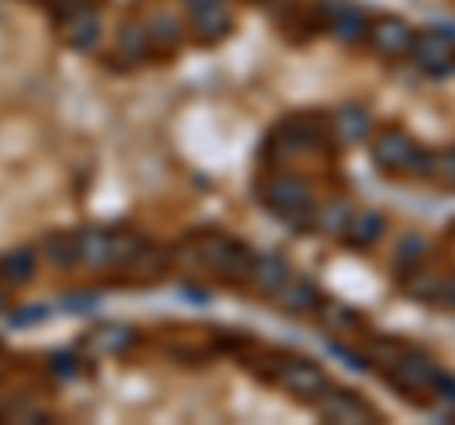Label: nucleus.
I'll return each instance as SVG.
<instances>
[{"instance_id":"1","label":"nucleus","mask_w":455,"mask_h":425,"mask_svg":"<svg viewBox=\"0 0 455 425\" xmlns=\"http://www.w3.org/2000/svg\"><path fill=\"white\" fill-rule=\"evenodd\" d=\"M76 247H80V266L88 270H125L137 251L145 247V239L133 232H118V229H80L76 232Z\"/></svg>"},{"instance_id":"2","label":"nucleus","mask_w":455,"mask_h":425,"mask_svg":"<svg viewBox=\"0 0 455 425\" xmlns=\"http://www.w3.org/2000/svg\"><path fill=\"white\" fill-rule=\"evenodd\" d=\"M190 254H194V266H202V270L217 274L220 281H228V285H243V281H251L254 254L243 244H239V239H232V236L194 239Z\"/></svg>"},{"instance_id":"3","label":"nucleus","mask_w":455,"mask_h":425,"mask_svg":"<svg viewBox=\"0 0 455 425\" xmlns=\"http://www.w3.org/2000/svg\"><path fill=\"white\" fill-rule=\"evenodd\" d=\"M262 205L274 212V217L289 221L292 229H307V224L315 221V194L296 175H277V179L262 182Z\"/></svg>"},{"instance_id":"4","label":"nucleus","mask_w":455,"mask_h":425,"mask_svg":"<svg viewBox=\"0 0 455 425\" xmlns=\"http://www.w3.org/2000/svg\"><path fill=\"white\" fill-rule=\"evenodd\" d=\"M425 156L429 152H425L406 130H398V125L379 130L372 137V164L379 167V172H387V175H414V179H421L425 175Z\"/></svg>"},{"instance_id":"5","label":"nucleus","mask_w":455,"mask_h":425,"mask_svg":"<svg viewBox=\"0 0 455 425\" xmlns=\"http://www.w3.org/2000/svg\"><path fill=\"white\" fill-rule=\"evenodd\" d=\"M383 349V376L391 380V388H398L403 395H418L421 391H433V380L440 368L425 357V353H414V349H403V346H376Z\"/></svg>"},{"instance_id":"6","label":"nucleus","mask_w":455,"mask_h":425,"mask_svg":"<svg viewBox=\"0 0 455 425\" xmlns=\"http://www.w3.org/2000/svg\"><path fill=\"white\" fill-rule=\"evenodd\" d=\"M266 376L274 380V384H281L292 399H304V403H315L319 395L331 388V376L307 357H277L274 368H266Z\"/></svg>"},{"instance_id":"7","label":"nucleus","mask_w":455,"mask_h":425,"mask_svg":"<svg viewBox=\"0 0 455 425\" xmlns=\"http://www.w3.org/2000/svg\"><path fill=\"white\" fill-rule=\"evenodd\" d=\"M311 406H315L319 418L334 421V425H368V421H379L372 403H364L357 391H341V388H326Z\"/></svg>"},{"instance_id":"8","label":"nucleus","mask_w":455,"mask_h":425,"mask_svg":"<svg viewBox=\"0 0 455 425\" xmlns=\"http://www.w3.org/2000/svg\"><path fill=\"white\" fill-rule=\"evenodd\" d=\"M57 27H61L68 46L76 50H92L99 35H103V20H99V12L88 0H65V8L57 12Z\"/></svg>"},{"instance_id":"9","label":"nucleus","mask_w":455,"mask_h":425,"mask_svg":"<svg viewBox=\"0 0 455 425\" xmlns=\"http://www.w3.org/2000/svg\"><path fill=\"white\" fill-rule=\"evenodd\" d=\"M410 58H414V65L421 68V73H429V76H448L451 68H455V42H451V35H444V31H418Z\"/></svg>"},{"instance_id":"10","label":"nucleus","mask_w":455,"mask_h":425,"mask_svg":"<svg viewBox=\"0 0 455 425\" xmlns=\"http://www.w3.org/2000/svg\"><path fill=\"white\" fill-rule=\"evenodd\" d=\"M414 38L418 31L410 27L406 20H395V16H383V20H372V27H368V46H372L379 58H406L410 50H414Z\"/></svg>"},{"instance_id":"11","label":"nucleus","mask_w":455,"mask_h":425,"mask_svg":"<svg viewBox=\"0 0 455 425\" xmlns=\"http://www.w3.org/2000/svg\"><path fill=\"white\" fill-rule=\"evenodd\" d=\"M137 342V331L125 327V323H103V327H92L80 338V353L84 357H122L125 349Z\"/></svg>"},{"instance_id":"12","label":"nucleus","mask_w":455,"mask_h":425,"mask_svg":"<svg viewBox=\"0 0 455 425\" xmlns=\"http://www.w3.org/2000/svg\"><path fill=\"white\" fill-rule=\"evenodd\" d=\"M323 16H326V23H331L334 38L346 42V46H357V42H364L368 27H372V20H368L357 4H349V0H326Z\"/></svg>"},{"instance_id":"13","label":"nucleus","mask_w":455,"mask_h":425,"mask_svg":"<svg viewBox=\"0 0 455 425\" xmlns=\"http://www.w3.org/2000/svg\"><path fill=\"white\" fill-rule=\"evenodd\" d=\"M326 125H331V137L338 140V145H357V140H364L368 133H372V118H368V110L349 103V107H338L334 118H326Z\"/></svg>"},{"instance_id":"14","label":"nucleus","mask_w":455,"mask_h":425,"mask_svg":"<svg viewBox=\"0 0 455 425\" xmlns=\"http://www.w3.org/2000/svg\"><path fill=\"white\" fill-rule=\"evenodd\" d=\"M383 232H387V217H383L379 209H353V221H349V229L341 239L357 251H368V247L379 244Z\"/></svg>"},{"instance_id":"15","label":"nucleus","mask_w":455,"mask_h":425,"mask_svg":"<svg viewBox=\"0 0 455 425\" xmlns=\"http://www.w3.org/2000/svg\"><path fill=\"white\" fill-rule=\"evenodd\" d=\"M296 274H292V266L281 259V254H254V270H251V281H254V289L266 293V296H277L284 285H289Z\"/></svg>"},{"instance_id":"16","label":"nucleus","mask_w":455,"mask_h":425,"mask_svg":"<svg viewBox=\"0 0 455 425\" xmlns=\"http://www.w3.org/2000/svg\"><path fill=\"white\" fill-rule=\"evenodd\" d=\"M152 53V38L145 23H122L118 27V42H114V58H122L125 65H137Z\"/></svg>"},{"instance_id":"17","label":"nucleus","mask_w":455,"mask_h":425,"mask_svg":"<svg viewBox=\"0 0 455 425\" xmlns=\"http://www.w3.org/2000/svg\"><path fill=\"white\" fill-rule=\"evenodd\" d=\"M35 274H38V259H35L31 247H16V251H8L4 259H0V281L12 285V289L31 285Z\"/></svg>"},{"instance_id":"18","label":"nucleus","mask_w":455,"mask_h":425,"mask_svg":"<svg viewBox=\"0 0 455 425\" xmlns=\"http://www.w3.org/2000/svg\"><path fill=\"white\" fill-rule=\"evenodd\" d=\"M190 23H194V35L202 42H220L228 31H232V12L224 4H209V8H197L190 12Z\"/></svg>"},{"instance_id":"19","label":"nucleus","mask_w":455,"mask_h":425,"mask_svg":"<svg viewBox=\"0 0 455 425\" xmlns=\"http://www.w3.org/2000/svg\"><path fill=\"white\" fill-rule=\"evenodd\" d=\"M277 296H281V308L289 311V316H311V311L319 308V301H323L319 289L311 285V281H300V277H292Z\"/></svg>"},{"instance_id":"20","label":"nucleus","mask_w":455,"mask_h":425,"mask_svg":"<svg viewBox=\"0 0 455 425\" xmlns=\"http://www.w3.org/2000/svg\"><path fill=\"white\" fill-rule=\"evenodd\" d=\"M148 38H152V50H179V42H182V23L171 16V12H152L148 16Z\"/></svg>"},{"instance_id":"21","label":"nucleus","mask_w":455,"mask_h":425,"mask_svg":"<svg viewBox=\"0 0 455 425\" xmlns=\"http://www.w3.org/2000/svg\"><path fill=\"white\" fill-rule=\"evenodd\" d=\"M349 221H353V205L349 202H331V205L315 209V221H311V224H315L323 236L341 239V236H346V229H349Z\"/></svg>"},{"instance_id":"22","label":"nucleus","mask_w":455,"mask_h":425,"mask_svg":"<svg viewBox=\"0 0 455 425\" xmlns=\"http://www.w3.org/2000/svg\"><path fill=\"white\" fill-rule=\"evenodd\" d=\"M406 293L414 296V301L421 304H440V293H444V277L433 274V270H421V266H414L406 277Z\"/></svg>"},{"instance_id":"23","label":"nucleus","mask_w":455,"mask_h":425,"mask_svg":"<svg viewBox=\"0 0 455 425\" xmlns=\"http://www.w3.org/2000/svg\"><path fill=\"white\" fill-rule=\"evenodd\" d=\"M42 251H46V259L53 266H61V270H73V266H80L76 232H57V236H50L46 244H42Z\"/></svg>"},{"instance_id":"24","label":"nucleus","mask_w":455,"mask_h":425,"mask_svg":"<svg viewBox=\"0 0 455 425\" xmlns=\"http://www.w3.org/2000/svg\"><path fill=\"white\" fill-rule=\"evenodd\" d=\"M429 182H440V187H455V148H440L425 156V175Z\"/></svg>"},{"instance_id":"25","label":"nucleus","mask_w":455,"mask_h":425,"mask_svg":"<svg viewBox=\"0 0 455 425\" xmlns=\"http://www.w3.org/2000/svg\"><path fill=\"white\" fill-rule=\"evenodd\" d=\"M315 316H319L323 327H331V331H349V327H357V323H361L357 311L346 308V304H338V301H319Z\"/></svg>"},{"instance_id":"26","label":"nucleus","mask_w":455,"mask_h":425,"mask_svg":"<svg viewBox=\"0 0 455 425\" xmlns=\"http://www.w3.org/2000/svg\"><path fill=\"white\" fill-rule=\"evenodd\" d=\"M425 251H429L425 236H403V244H398V251H395V266H398L403 274H410L414 266L425 262Z\"/></svg>"},{"instance_id":"27","label":"nucleus","mask_w":455,"mask_h":425,"mask_svg":"<svg viewBox=\"0 0 455 425\" xmlns=\"http://www.w3.org/2000/svg\"><path fill=\"white\" fill-rule=\"evenodd\" d=\"M433 395H436V399L444 403V406H451V410H455V376H451V373H444V368H440L436 380H433Z\"/></svg>"},{"instance_id":"28","label":"nucleus","mask_w":455,"mask_h":425,"mask_svg":"<svg viewBox=\"0 0 455 425\" xmlns=\"http://www.w3.org/2000/svg\"><path fill=\"white\" fill-rule=\"evenodd\" d=\"M95 304H99V301H95L92 293H80V296H68V304H65V308H68V311H92Z\"/></svg>"},{"instance_id":"29","label":"nucleus","mask_w":455,"mask_h":425,"mask_svg":"<svg viewBox=\"0 0 455 425\" xmlns=\"http://www.w3.org/2000/svg\"><path fill=\"white\" fill-rule=\"evenodd\" d=\"M42 316H50V308H27L16 316V323H31V319H42Z\"/></svg>"},{"instance_id":"30","label":"nucleus","mask_w":455,"mask_h":425,"mask_svg":"<svg viewBox=\"0 0 455 425\" xmlns=\"http://www.w3.org/2000/svg\"><path fill=\"white\" fill-rule=\"evenodd\" d=\"M190 12H197V8H209V4H224V0H182Z\"/></svg>"}]
</instances>
